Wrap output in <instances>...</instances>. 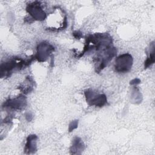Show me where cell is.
<instances>
[{
	"mask_svg": "<svg viewBox=\"0 0 155 155\" xmlns=\"http://www.w3.org/2000/svg\"><path fill=\"white\" fill-rule=\"evenodd\" d=\"M78 120H74V121H73L70 124V126H69V131H71L72 130H73L74 128H76L78 126Z\"/></svg>",
	"mask_w": 155,
	"mask_h": 155,
	"instance_id": "cell-9",
	"label": "cell"
},
{
	"mask_svg": "<svg viewBox=\"0 0 155 155\" xmlns=\"http://www.w3.org/2000/svg\"><path fill=\"white\" fill-rule=\"evenodd\" d=\"M25 103L26 101L24 97L23 96H20L15 99H9L8 101H6L5 105L13 108L20 109L25 106Z\"/></svg>",
	"mask_w": 155,
	"mask_h": 155,
	"instance_id": "cell-6",
	"label": "cell"
},
{
	"mask_svg": "<svg viewBox=\"0 0 155 155\" xmlns=\"http://www.w3.org/2000/svg\"><path fill=\"white\" fill-rule=\"evenodd\" d=\"M85 95L88 102L90 105L102 107L107 102V98L104 94H99L92 90H87Z\"/></svg>",
	"mask_w": 155,
	"mask_h": 155,
	"instance_id": "cell-2",
	"label": "cell"
},
{
	"mask_svg": "<svg viewBox=\"0 0 155 155\" xmlns=\"http://www.w3.org/2000/svg\"><path fill=\"white\" fill-rule=\"evenodd\" d=\"M53 50V47L51 45L45 42L41 43L38 47V52L36 58L39 61H44L47 59Z\"/></svg>",
	"mask_w": 155,
	"mask_h": 155,
	"instance_id": "cell-4",
	"label": "cell"
},
{
	"mask_svg": "<svg viewBox=\"0 0 155 155\" xmlns=\"http://www.w3.org/2000/svg\"><path fill=\"white\" fill-rule=\"evenodd\" d=\"M27 10L36 20L41 21L45 19V13L40 6L39 3L35 2L28 5Z\"/></svg>",
	"mask_w": 155,
	"mask_h": 155,
	"instance_id": "cell-3",
	"label": "cell"
},
{
	"mask_svg": "<svg viewBox=\"0 0 155 155\" xmlns=\"http://www.w3.org/2000/svg\"><path fill=\"white\" fill-rule=\"evenodd\" d=\"M37 136L32 134L28 136L27 139V142L25 146V153L26 154L34 153L36 151V140Z\"/></svg>",
	"mask_w": 155,
	"mask_h": 155,
	"instance_id": "cell-5",
	"label": "cell"
},
{
	"mask_svg": "<svg viewBox=\"0 0 155 155\" xmlns=\"http://www.w3.org/2000/svg\"><path fill=\"white\" fill-rule=\"evenodd\" d=\"M84 148L83 142L79 137H75L73 141V144L70 148V151L73 154H80Z\"/></svg>",
	"mask_w": 155,
	"mask_h": 155,
	"instance_id": "cell-7",
	"label": "cell"
},
{
	"mask_svg": "<svg viewBox=\"0 0 155 155\" xmlns=\"http://www.w3.org/2000/svg\"><path fill=\"white\" fill-rule=\"evenodd\" d=\"M154 62V46L152 48L151 51L150 50V53L149 56L147 58L145 62V68L148 67L150 65L153 64Z\"/></svg>",
	"mask_w": 155,
	"mask_h": 155,
	"instance_id": "cell-8",
	"label": "cell"
},
{
	"mask_svg": "<svg viewBox=\"0 0 155 155\" xmlns=\"http://www.w3.org/2000/svg\"><path fill=\"white\" fill-rule=\"evenodd\" d=\"M132 63L131 56L128 53L123 54L116 58L114 68L116 71L119 73H125L130 70Z\"/></svg>",
	"mask_w": 155,
	"mask_h": 155,
	"instance_id": "cell-1",
	"label": "cell"
}]
</instances>
